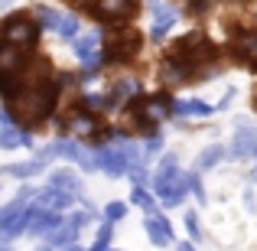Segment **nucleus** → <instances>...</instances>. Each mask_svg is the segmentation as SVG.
Masks as SVG:
<instances>
[{
    "label": "nucleus",
    "mask_w": 257,
    "mask_h": 251,
    "mask_svg": "<svg viewBox=\"0 0 257 251\" xmlns=\"http://www.w3.org/2000/svg\"><path fill=\"white\" fill-rule=\"evenodd\" d=\"M56 98H59V82H52V75H43L39 82H30V85L23 82V88L10 98V114L26 127L39 124L52 114Z\"/></svg>",
    "instance_id": "1"
},
{
    "label": "nucleus",
    "mask_w": 257,
    "mask_h": 251,
    "mask_svg": "<svg viewBox=\"0 0 257 251\" xmlns=\"http://www.w3.org/2000/svg\"><path fill=\"white\" fill-rule=\"evenodd\" d=\"M39 30H43V23H39L36 13H10V17L0 23V39H7V43H17L23 46V49H33V46L39 43Z\"/></svg>",
    "instance_id": "2"
},
{
    "label": "nucleus",
    "mask_w": 257,
    "mask_h": 251,
    "mask_svg": "<svg viewBox=\"0 0 257 251\" xmlns=\"http://www.w3.org/2000/svg\"><path fill=\"white\" fill-rule=\"evenodd\" d=\"M140 52V33L134 26H120L104 39V62H131Z\"/></svg>",
    "instance_id": "3"
},
{
    "label": "nucleus",
    "mask_w": 257,
    "mask_h": 251,
    "mask_svg": "<svg viewBox=\"0 0 257 251\" xmlns=\"http://www.w3.org/2000/svg\"><path fill=\"white\" fill-rule=\"evenodd\" d=\"M170 56H179V59H189V62H202V59H212L215 56V46L212 39H208L205 30H192L189 36L176 39Z\"/></svg>",
    "instance_id": "4"
},
{
    "label": "nucleus",
    "mask_w": 257,
    "mask_h": 251,
    "mask_svg": "<svg viewBox=\"0 0 257 251\" xmlns=\"http://www.w3.org/2000/svg\"><path fill=\"white\" fill-rule=\"evenodd\" d=\"M62 131L65 134H82V137H91L94 144L107 140V127H101L98 111H88V108H75V111L69 114V121L62 124Z\"/></svg>",
    "instance_id": "5"
},
{
    "label": "nucleus",
    "mask_w": 257,
    "mask_h": 251,
    "mask_svg": "<svg viewBox=\"0 0 257 251\" xmlns=\"http://www.w3.org/2000/svg\"><path fill=\"white\" fill-rule=\"evenodd\" d=\"M88 10L98 23H120V20H131L140 10V0H91Z\"/></svg>",
    "instance_id": "6"
},
{
    "label": "nucleus",
    "mask_w": 257,
    "mask_h": 251,
    "mask_svg": "<svg viewBox=\"0 0 257 251\" xmlns=\"http://www.w3.org/2000/svg\"><path fill=\"white\" fill-rule=\"evenodd\" d=\"M26 65H30V52L17 43L0 39V75H23Z\"/></svg>",
    "instance_id": "7"
},
{
    "label": "nucleus",
    "mask_w": 257,
    "mask_h": 251,
    "mask_svg": "<svg viewBox=\"0 0 257 251\" xmlns=\"http://www.w3.org/2000/svg\"><path fill=\"white\" fill-rule=\"evenodd\" d=\"M85 219H88V215H72V219L62 222L56 232H49L46 245H49V248H69V245H75V241H78V228L85 225Z\"/></svg>",
    "instance_id": "8"
},
{
    "label": "nucleus",
    "mask_w": 257,
    "mask_h": 251,
    "mask_svg": "<svg viewBox=\"0 0 257 251\" xmlns=\"http://www.w3.org/2000/svg\"><path fill=\"white\" fill-rule=\"evenodd\" d=\"M231 49L238 59H244V62H257V30H238L231 39Z\"/></svg>",
    "instance_id": "9"
},
{
    "label": "nucleus",
    "mask_w": 257,
    "mask_h": 251,
    "mask_svg": "<svg viewBox=\"0 0 257 251\" xmlns=\"http://www.w3.org/2000/svg\"><path fill=\"white\" fill-rule=\"evenodd\" d=\"M127 166H131V157H127L124 147H120V150H111V147H104V150H101L98 170H107V173L120 176V173H127Z\"/></svg>",
    "instance_id": "10"
},
{
    "label": "nucleus",
    "mask_w": 257,
    "mask_h": 251,
    "mask_svg": "<svg viewBox=\"0 0 257 251\" xmlns=\"http://www.w3.org/2000/svg\"><path fill=\"white\" fill-rule=\"evenodd\" d=\"M179 176V170H176V157L170 153V157H163V163H160V170H157V176H153V193L163 199L166 196V189L173 186V180Z\"/></svg>",
    "instance_id": "11"
},
{
    "label": "nucleus",
    "mask_w": 257,
    "mask_h": 251,
    "mask_svg": "<svg viewBox=\"0 0 257 251\" xmlns=\"http://www.w3.org/2000/svg\"><path fill=\"white\" fill-rule=\"evenodd\" d=\"M72 196H75V193H65V189L49 186V189H43V193H39L36 202H39L43 209H56V212H62V209L72 206Z\"/></svg>",
    "instance_id": "12"
},
{
    "label": "nucleus",
    "mask_w": 257,
    "mask_h": 251,
    "mask_svg": "<svg viewBox=\"0 0 257 251\" xmlns=\"http://www.w3.org/2000/svg\"><path fill=\"white\" fill-rule=\"evenodd\" d=\"M147 235H150V241H153V245H170L173 228H170V222H166L163 215L147 212Z\"/></svg>",
    "instance_id": "13"
},
{
    "label": "nucleus",
    "mask_w": 257,
    "mask_h": 251,
    "mask_svg": "<svg viewBox=\"0 0 257 251\" xmlns=\"http://www.w3.org/2000/svg\"><path fill=\"white\" fill-rule=\"evenodd\" d=\"M176 23V10L166 4H160V0H153V36H166V30Z\"/></svg>",
    "instance_id": "14"
},
{
    "label": "nucleus",
    "mask_w": 257,
    "mask_h": 251,
    "mask_svg": "<svg viewBox=\"0 0 257 251\" xmlns=\"http://www.w3.org/2000/svg\"><path fill=\"white\" fill-rule=\"evenodd\" d=\"M0 147L4 150H17V147H30V134L20 127H4L0 131Z\"/></svg>",
    "instance_id": "15"
},
{
    "label": "nucleus",
    "mask_w": 257,
    "mask_h": 251,
    "mask_svg": "<svg viewBox=\"0 0 257 251\" xmlns=\"http://www.w3.org/2000/svg\"><path fill=\"white\" fill-rule=\"evenodd\" d=\"M23 199H26V196H17V199H13L7 209H0V232H4V235H7V228H10L13 222L23 215Z\"/></svg>",
    "instance_id": "16"
},
{
    "label": "nucleus",
    "mask_w": 257,
    "mask_h": 251,
    "mask_svg": "<svg viewBox=\"0 0 257 251\" xmlns=\"http://www.w3.org/2000/svg\"><path fill=\"white\" fill-rule=\"evenodd\" d=\"M49 186L65 189V193H78V176L72 173V170H56V173L49 176Z\"/></svg>",
    "instance_id": "17"
},
{
    "label": "nucleus",
    "mask_w": 257,
    "mask_h": 251,
    "mask_svg": "<svg viewBox=\"0 0 257 251\" xmlns=\"http://www.w3.org/2000/svg\"><path fill=\"white\" fill-rule=\"evenodd\" d=\"M56 33H59L62 39H75L78 33H82V20H78L75 13H62V20H59Z\"/></svg>",
    "instance_id": "18"
},
{
    "label": "nucleus",
    "mask_w": 257,
    "mask_h": 251,
    "mask_svg": "<svg viewBox=\"0 0 257 251\" xmlns=\"http://www.w3.org/2000/svg\"><path fill=\"white\" fill-rule=\"evenodd\" d=\"M221 153H225V147H221V144L205 147V150H202V157H199V170H212V166L221 160Z\"/></svg>",
    "instance_id": "19"
},
{
    "label": "nucleus",
    "mask_w": 257,
    "mask_h": 251,
    "mask_svg": "<svg viewBox=\"0 0 257 251\" xmlns=\"http://www.w3.org/2000/svg\"><path fill=\"white\" fill-rule=\"evenodd\" d=\"M39 170H43V160H33V163H13V166H7V173L26 180V176H36Z\"/></svg>",
    "instance_id": "20"
},
{
    "label": "nucleus",
    "mask_w": 257,
    "mask_h": 251,
    "mask_svg": "<svg viewBox=\"0 0 257 251\" xmlns=\"http://www.w3.org/2000/svg\"><path fill=\"white\" fill-rule=\"evenodd\" d=\"M36 17H39V23H43V26H52V30H56V26H59V20H62V13H59V10H52V7H39V10H36Z\"/></svg>",
    "instance_id": "21"
},
{
    "label": "nucleus",
    "mask_w": 257,
    "mask_h": 251,
    "mask_svg": "<svg viewBox=\"0 0 257 251\" xmlns=\"http://www.w3.org/2000/svg\"><path fill=\"white\" fill-rule=\"evenodd\" d=\"M176 111H182V114H208V105H205V101H199V98H192V101L176 105Z\"/></svg>",
    "instance_id": "22"
},
{
    "label": "nucleus",
    "mask_w": 257,
    "mask_h": 251,
    "mask_svg": "<svg viewBox=\"0 0 257 251\" xmlns=\"http://www.w3.org/2000/svg\"><path fill=\"white\" fill-rule=\"evenodd\" d=\"M131 199L137 202V206H147V212H153V209H150L153 202H150V196H147V189H144V186H137V189H134V196H131Z\"/></svg>",
    "instance_id": "23"
},
{
    "label": "nucleus",
    "mask_w": 257,
    "mask_h": 251,
    "mask_svg": "<svg viewBox=\"0 0 257 251\" xmlns=\"http://www.w3.org/2000/svg\"><path fill=\"white\" fill-rule=\"evenodd\" d=\"M111 245V222H107V225H101V232H98V241H94V248H107Z\"/></svg>",
    "instance_id": "24"
},
{
    "label": "nucleus",
    "mask_w": 257,
    "mask_h": 251,
    "mask_svg": "<svg viewBox=\"0 0 257 251\" xmlns=\"http://www.w3.org/2000/svg\"><path fill=\"white\" fill-rule=\"evenodd\" d=\"M124 209H127L124 202H111V206H107V212H104V215H107V222H117L120 215H124Z\"/></svg>",
    "instance_id": "25"
},
{
    "label": "nucleus",
    "mask_w": 257,
    "mask_h": 251,
    "mask_svg": "<svg viewBox=\"0 0 257 251\" xmlns=\"http://www.w3.org/2000/svg\"><path fill=\"white\" fill-rule=\"evenodd\" d=\"M160 150H163V140L150 137V140H147V147H144V157H153V153H160Z\"/></svg>",
    "instance_id": "26"
},
{
    "label": "nucleus",
    "mask_w": 257,
    "mask_h": 251,
    "mask_svg": "<svg viewBox=\"0 0 257 251\" xmlns=\"http://www.w3.org/2000/svg\"><path fill=\"white\" fill-rule=\"evenodd\" d=\"M186 222H189V232H192L195 238H199V219H195V215L189 212V215H186Z\"/></svg>",
    "instance_id": "27"
},
{
    "label": "nucleus",
    "mask_w": 257,
    "mask_h": 251,
    "mask_svg": "<svg viewBox=\"0 0 257 251\" xmlns=\"http://www.w3.org/2000/svg\"><path fill=\"white\" fill-rule=\"evenodd\" d=\"M254 23H257V7H254Z\"/></svg>",
    "instance_id": "28"
}]
</instances>
